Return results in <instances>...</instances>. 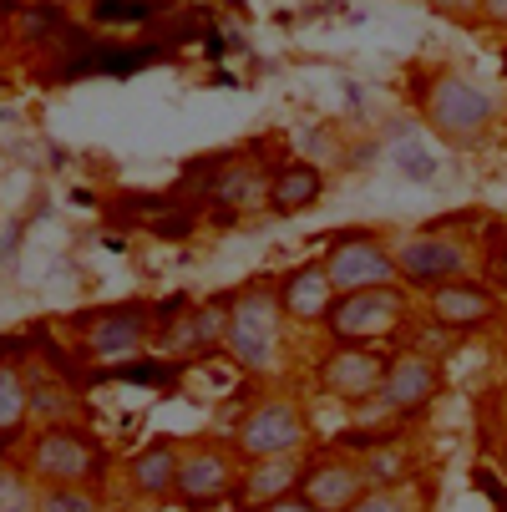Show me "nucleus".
<instances>
[{
  "instance_id": "obj_1",
  "label": "nucleus",
  "mask_w": 507,
  "mask_h": 512,
  "mask_svg": "<svg viewBox=\"0 0 507 512\" xmlns=\"http://www.w3.org/2000/svg\"><path fill=\"white\" fill-rule=\"evenodd\" d=\"M107 472H112L107 442L77 421H46L26 447V477L36 487H102Z\"/></svg>"
},
{
  "instance_id": "obj_2",
  "label": "nucleus",
  "mask_w": 507,
  "mask_h": 512,
  "mask_svg": "<svg viewBox=\"0 0 507 512\" xmlns=\"http://www.w3.org/2000/svg\"><path fill=\"white\" fill-rule=\"evenodd\" d=\"M77 330V345L87 360L97 365H117V360H132L142 355V345L153 340L158 320H153V305L148 300H122V305H102V310H82L71 320Z\"/></svg>"
},
{
  "instance_id": "obj_3",
  "label": "nucleus",
  "mask_w": 507,
  "mask_h": 512,
  "mask_svg": "<svg viewBox=\"0 0 507 512\" xmlns=\"http://www.w3.org/2000/svg\"><path fill=\"white\" fill-rule=\"evenodd\" d=\"M279 320L284 315H279L274 289L249 284V289H239V295H234L224 350H229V360L239 365V371H249V376L274 371V360H279Z\"/></svg>"
},
{
  "instance_id": "obj_4",
  "label": "nucleus",
  "mask_w": 507,
  "mask_h": 512,
  "mask_svg": "<svg viewBox=\"0 0 507 512\" xmlns=\"http://www.w3.org/2000/svg\"><path fill=\"white\" fill-rule=\"evenodd\" d=\"M239 477H244V457L239 447H219V442H193L183 447L178 462V482H173V502L183 512H213L239 497Z\"/></svg>"
},
{
  "instance_id": "obj_5",
  "label": "nucleus",
  "mask_w": 507,
  "mask_h": 512,
  "mask_svg": "<svg viewBox=\"0 0 507 512\" xmlns=\"http://www.w3.org/2000/svg\"><path fill=\"white\" fill-rule=\"evenodd\" d=\"M421 112L431 122V132H442L447 142H472L492 127L497 117V97L457 71H437V77L426 82V97H421Z\"/></svg>"
},
{
  "instance_id": "obj_6",
  "label": "nucleus",
  "mask_w": 507,
  "mask_h": 512,
  "mask_svg": "<svg viewBox=\"0 0 507 512\" xmlns=\"http://www.w3.org/2000/svg\"><path fill=\"white\" fill-rule=\"evenodd\" d=\"M406 284H376V289H350L330 305V340L335 345H376L406 320Z\"/></svg>"
},
{
  "instance_id": "obj_7",
  "label": "nucleus",
  "mask_w": 507,
  "mask_h": 512,
  "mask_svg": "<svg viewBox=\"0 0 507 512\" xmlns=\"http://www.w3.org/2000/svg\"><path fill=\"white\" fill-rule=\"evenodd\" d=\"M310 442V416L305 406H295L289 396H269L259 406H249L239 416V436L234 447L244 462H259V457H289Z\"/></svg>"
},
{
  "instance_id": "obj_8",
  "label": "nucleus",
  "mask_w": 507,
  "mask_h": 512,
  "mask_svg": "<svg viewBox=\"0 0 507 512\" xmlns=\"http://www.w3.org/2000/svg\"><path fill=\"white\" fill-rule=\"evenodd\" d=\"M325 274L335 284V295H350V289H376V284H401L396 269V249H386V239L366 234V229H350L325 249Z\"/></svg>"
},
{
  "instance_id": "obj_9",
  "label": "nucleus",
  "mask_w": 507,
  "mask_h": 512,
  "mask_svg": "<svg viewBox=\"0 0 507 512\" xmlns=\"http://www.w3.org/2000/svg\"><path fill=\"white\" fill-rule=\"evenodd\" d=\"M320 391L330 401H345V406H366V401H381V381H386V355L376 345H335L320 371H315Z\"/></svg>"
},
{
  "instance_id": "obj_10",
  "label": "nucleus",
  "mask_w": 507,
  "mask_h": 512,
  "mask_svg": "<svg viewBox=\"0 0 507 512\" xmlns=\"http://www.w3.org/2000/svg\"><path fill=\"white\" fill-rule=\"evenodd\" d=\"M442 391V360L426 350H401L386 360V381H381V406L396 416H416L437 401Z\"/></svg>"
},
{
  "instance_id": "obj_11",
  "label": "nucleus",
  "mask_w": 507,
  "mask_h": 512,
  "mask_svg": "<svg viewBox=\"0 0 507 512\" xmlns=\"http://www.w3.org/2000/svg\"><path fill=\"white\" fill-rule=\"evenodd\" d=\"M396 269H401L406 289H437V284L467 274V244H457L447 234H416L396 249Z\"/></svg>"
},
{
  "instance_id": "obj_12",
  "label": "nucleus",
  "mask_w": 507,
  "mask_h": 512,
  "mask_svg": "<svg viewBox=\"0 0 507 512\" xmlns=\"http://www.w3.org/2000/svg\"><path fill=\"white\" fill-rule=\"evenodd\" d=\"M229 310H234V295H213V300H193V310L173 325H163V350L173 360H198L208 350H219L224 335H229Z\"/></svg>"
},
{
  "instance_id": "obj_13",
  "label": "nucleus",
  "mask_w": 507,
  "mask_h": 512,
  "mask_svg": "<svg viewBox=\"0 0 507 512\" xmlns=\"http://www.w3.org/2000/svg\"><path fill=\"white\" fill-rule=\"evenodd\" d=\"M274 300H279V315L295 320V325H325L330 320V305H335V284L325 274V264H295L279 284H274Z\"/></svg>"
},
{
  "instance_id": "obj_14",
  "label": "nucleus",
  "mask_w": 507,
  "mask_h": 512,
  "mask_svg": "<svg viewBox=\"0 0 507 512\" xmlns=\"http://www.w3.org/2000/svg\"><path fill=\"white\" fill-rule=\"evenodd\" d=\"M497 295L482 284V279H447V284H437L431 289V320L437 325H447V330H482V325H492L497 320Z\"/></svg>"
},
{
  "instance_id": "obj_15",
  "label": "nucleus",
  "mask_w": 507,
  "mask_h": 512,
  "mask_svg": "<svg viewBox=\"0 0 507 512\" xmlns=\"http://www.w3.org/2000/svg\"><path fill=\"white\" fill-rule=\"evenodd\" d=\"M305 502H315L320 512H345L360 492H366V472H360L355 457H320L305 467L300 487H295Z\"/></svg>"
},
{
  "instance_id": "obj_16",
  "label": "nucleus",
  "mask_w": 507,
  "mask_h": 512,
  "mask_svg": "<svg viewBox=\"0 0 507 512\" xmlns=\"http://www.w3.org/2000/svg\"><path fill=\"white\" fill-rule=\"evenodd\" d=\"M178 462H183V447L173 436H153L148 447H137L127 457V487L148 502H173V482H178Z\"/></svg>"
},
{
  "instance_id": "obj_17",
  "label": "nucleus",
  "mask_w": 507,
  "mask_h": 512,
  "mask_svg": "<svg viewBox=\"0 0 507 512\" xmlns=\"http://www.w3.org/2000/svg\"><path fill=\"white\" fill-rule=\"evenodd\" d=\"M305 477V457L289 452V457H259V462H244V477H239V507L244 512H259L279 497H289Z\"/></svg>"
},
{
  "instance_id": "obj_18",
  "label": "nucleus",
  "mask_w": 507,
  "mask_h": 512,
  "mask_svg": "<svg viewBox=\"0 0 507 512\" xmlns=\"http://www.w3.org/2000/svg\"><path fill=\"white\" fill-rule=\"evenodd\" d=\"M320 198H325V173H320L315 163H305V158H289V163H279V168L269 173L264 203H269V213H279V218H295V213L315 208Z\"/></svg>"
},
{
  "instance_id": "obj_19",
  "label": "nucleus",
  "mask_w": 507,
  "mask_h": 512,
  "mask_svg": "<svg viewBox=\"0 0 507 512\" xmlns=\"http://www.w3.org/2000/svg\"><path fill=\"white\" fill-rule=\"evenodd\" d=\"M36 421V391H31V371L21 365H6L0 371V457L11 447H21V436Z\"/></svg>"
},
{
  "instance_id": "obj_20",
  "label": "nucleus",
  "mask_w": 507,
  "mask_h": 512,
  "mask_svg": "<svg viewBox=\"0 0 507 512\" xmlns=\"http://www.w3.org/2000/svg\"><path fill=\"white\" fill-rule=\"evenodd\" d=\"M158 16V0H92L97 26H148Z\"/></svg>"
},
{
  "instance_id": "obj_21",
  "label": "nucleus",
  "mask_w": 507,
  "mask_h": 512,
  "mask_svg": "<svg viewBox=\"0 0 507 512\" xmlns=\"http://www.w3.org/2000/svg\"><path fill=\"white\" fill-rule=\"evenodd\" d=\"M360 472H366V487H401L411 477V457L396 452V447H376L366 462H360Z\"/></svg>"
},
{
  "instance_id": "obj_22",
  "label": "nucleus",
  "mask_w": 507,
  "mask_h": 512,
  "mask_svg": "<svg viewBox=\"0 0 507 512\" xmlns=\"http://www.w3.org/2000/svg\"><path fill=\"white\" fill-rule=\"evenodd\" d=\"M391 163H396L411 183H431V178H437V158L426 153L421 137H391Z\"/></svg>"
},
{
  "instance_id": "obj_23",
  "label": "nucleus",
  "mask_w": 507,
  "mask_h": 512,
  "mask_svg": "<svg viewBox=\"0 0 507 512\" xmlns=\"http://www.w3.org/2000/svg\"><path fill=\"white\" fill-rule=\"evenodd\" d=\"M36 512H102L97 487H36Z\"/></svg>"
},
{
  "instance_id": "obj_24",
  "label": "nucleus",
  "mask_w": 507,
  "mask_h": 512,
  "mask_svg": "<svg viewBox=\"0 0 507 512\" xmlns=\"http://www.w3.org/2000/svg\"><path fill=\"white\" fill-rule=\"evenodd\" d=\"M0 512H36V482L16 467L0 472Z\"/></svg>"
},
{
  "instance_id": "obj_25",
  "label": "nucleus",
  "mask_w": 507,
  "mask_h": 512,
  "mask_svg": "<svg viewBox=\"0 0 507 512\" xmlns=\"http://www.w3.org/2000/svg\"><path fill=\"white\" fill-rule=\"evenodd\" d=\"M345 512H411V502L401 497V487H366Z\"/></svg>"
},
{
  "instance_id": "obj_26",
  "label": "nucleus",
  "mask_w": 507,
  "mask_h": 512,
  "mask_svg": "<svg viewBox=\"0 0 507 512\" xmlns=\"http://www.w3.org/2000/svg\"><path fill=\"white\" fill-rule=\"evenodd\" d=\"M492 279H497V289L507 295V234H497V244H492Z\"/></svg>"
},
{
  "instance_id": "obj_27",
  "label": "nucleus",
  "mask_w": 507,
  "mask_h": 512,
  "mask_svg": "<svg viewBox=\"0 0 507 512\" xmlns=\"http://www.w3.org/2000/svg\"><path fill=\"white\" fill-rule=\"evenodd\" d=\"M259 512H320V507L305 502L300 492H289V497H279V502H269V507H259Z\"/></svg>"
},
{
  "instance_id": "obj_28",
  "label": "nucleus",
  "mask_w": 507,
  "mask_h": 512,
  "mask_svg": "<svg viewBox=\"0 0 507 512\" xmlns=\"http://www.w3.org/2000/svg\"><path fill=\"white\" fill-rule=\"evenodd\" d=\"M477 11H482V21L507 26V0H477Z\"/></svg>"
},
{
  "instance_id": "obj_29",
  "label": "nucleus",
  "mask_w": 507,
  "mask_h": 512,
  "mask_svg": "<svg viewBox=\"0 0 507 512\" xmlns=\"http://www.w3.org/2000/svg\"><path fill=\"white\" fill-rule=\"evenodd\" d=\"M477 482H482V492H492V502H497V507H502V512H507V492H502V487H497V482H492V477H487V472H482V477H477Z\"/></svg>"
},
{
  "instance_id": "obj_30",
  "label": "nucleus",
  "mask_w": 507,
  "mask_h": 512,
  "mask_svg": "<svg viewBox=\"0 0 507 512\" xmlns=\"http://www.w3.org/2000/svg\"><path fill=\"white\" fill-rule=\"evenodd\" d=\"M497 421H502V431H507V391L497 396Z\"/></svg>"
},
{
  "instance_id": "obj_31",
  "label": "nucleus",
  "mask_w": 507,
  "mask_h": 512,
  "mask_svg": "<svg viewBox=\"0 0 507 512\" xmlns=\"http://www.w3.org/2000/svg\"><path fill=\"white\" fill-rule=\"evenodd\" d=\"M213 512H244V507L239 502H224V507H213Z\"/></svg>"
},
{
  "instance_id": "obj_32",
  "label": "nucleus",
  "mask_w": 507,
  "mask_h": 512,
  "mask_svg": "<svg viewBox=\"0 0 507 512\" xmlns=\"http://www.w3.org/2000/svg\"><path fill=\"white\" fill-rule=\"evenodd\" d=\"M0 46H6V36H0Z\"/></svg>"
}]
</instances>
